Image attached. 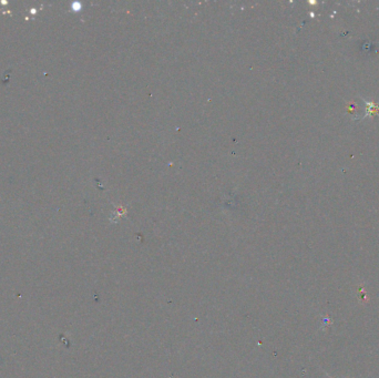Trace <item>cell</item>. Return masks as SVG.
I'll list each match as a JSON object with an SVG mask.
<instances>
[{
	"label": "cell",
	"mask_w": 379,
	"mask_h": 378,
	"mask_svg": "<svg viewBox=\"0 0 379 378\" xmlns=\"http://www.w3.org/2000/svg\"><path fill=\"white\" fill-rule=\"evenodd\" d=\"M361 100L364 101V104L366 105V112H365V116H362L361 119L364 120V119L366 118H373L375 114L379 113V105L375 104L374 101H368L366 99H362Z\"/></svg>",
	"instance_id": "obj_1"
},
{
	"label": "cell",
	"mask_w": 379,
	"mask_h": 378,
	"mask_svg": "<svg viewBox=\"0 0 379 378\" xmlns=\"http://www.w3.org/2000/svg\"><path fill=\"white\" fill-rule=\"evenodd\" d=\"M331 378H333V377H331Z\"/></svg>",
	"instance_id": "obj_2"
}]
</instances>
